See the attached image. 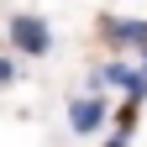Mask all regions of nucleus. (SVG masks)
I'll return each mask as SVG.
<instances>
[{
	"mask_svg": "<svg viewBox=\"0 0 147 147\" xmlns=\"http://www.w3.org/2000/svg\"><path fill=\"white\" fill-rule=\"evenodd\" d=\"M11 42L21 47L26 58H42V53L53 47V32H47L42 16H16V21H11Z\"/></svg>",
	"mask_w": 147,
	"mask_h": 147,
	"instance_id": "1",
	"label": "nucleus"
},
{
	"mask_svg": "<svg viewBox=\"0 0 147 147\" xmlns=\"http://www.w3.org/2000/svg\"><path fill=\"white\" fill-rule=\"evenodd\" d=\"M11 79H16V63H11V58H0V84H11Z\"/></svg>",
	"mask_w": 147,
	"mask_h": 147,
	"instance_id": "3",
	"label": "nucleus"
},
{
	"mask_svg": "<svg viewBox=\"0 0 147 147\" xmlns=\"http://www.w3.org/2000/svg\"><path fill=\"white\" fill-rule=\"evenodd\" d=\"M68 126H74L79 137L100 131V126H105V100H100V95H84V100H74V105H68Z\"/></svg>",
	"mask_w": 147,
	"mask_h": 147,
	"instance_id": "2",
	"label": "nucleus"
},
{
	"mask_svg": "<svg viewBox=\"0 0 147 147\" xmlns=\"http://www.w3.org/2000/svg\"><path fill=\"white\" fill-rule=\"evenodd\" d=\"M105 147H126V137H121V131H116V137H110V142H105Z\"/></svg>",
	"mask_w": 147,
	"mask_h": 147,
	"instance_id": "4",
	"label": "nucleus"
},
{
	"mask_svg": "<svg viewBox=\"0 0 147 147\" xmlns=\"http://www.w3.org/2000/svg\"><path fill=\"white\" fill-rule=\"evenodd\" d=\"M137 74H142V79H147V53H142V68H137Z\"/></svg>",
	"mask_w": 147,
	"mask_h": 147,
	"instance_id": "5",
	"label": "nucleus"
}]
</instances>
